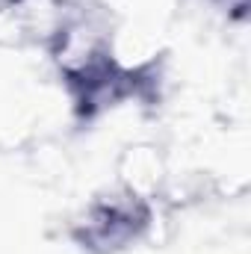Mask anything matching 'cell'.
I'll list each match as a JSON object with an SVG mask.
<instances>
[{
    "label": "cell",
    "instance_id": "cell-1",
    "mask_svg": "<svg viewBox=\"0 0 251 254\" xmlns=\"http://www.w3.org/2000/svg\"><path fill=\"white\" fill-rule=\"evenodd\" d=\"M151 228V204L136 192H113L95 198L77 219L71 237L89 254H119L136 246Z\"/></svg>",
    "mask_w": 251,
    "mask_h": 254
},
{
    "label": "cell",
    "instance_id": "cell-2",
    "mask_svg": "<svg viewBox=\"0 0 251 254\" xmlns=\"http://www.w3.org/2000/svg\"><path fill=\"white\" fill-rule=\"evenodd\" d=\"M9 3H27V0H9Z\"/></svg>",
    "mask_w": 251,
    "mask_h": 254
}]
</instances>
